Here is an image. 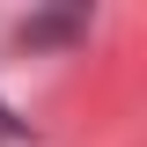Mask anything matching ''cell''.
<instances>
[{"mask_svg":"<svg viewBox=\"0 0 147 147\" xmlns=\"http://www.w3.org/2000/svg\"><path fill=\"white\" fill-rule=\"evenodd\" d=\"M0 140H22V118H15L7 103H0Z\"/></svg>","mask_w":147,"mask_h":147,"instance_id":"obj_1","label":"cell"}]
</instances>
